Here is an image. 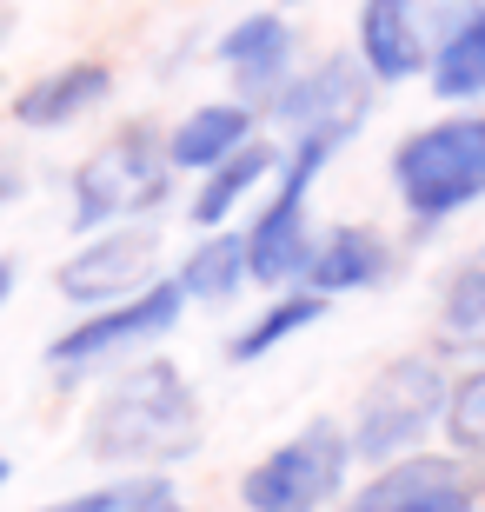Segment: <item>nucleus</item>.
Returning a JSON list of instances; mask_svg holds the SVG:
<instances>
[{
	"label": "nucleus",
	"mask_w": 485,
	"mask_h": 512,
	"mask_svg": "<svg viewBox=\"0 0 485 512\" xmlns=\"http://www.w3.org/2000/svg\"><path fill=\"white\" fill-rule=\"evenodd\" d=\"M7 473H14V466H7V453H0V486H7Z\"/></svg>",
	"instance_id": "27"
},
{
	"label": "nucleus",
	"mask_w": 485,
	"mask_h": 512,
	"mask_svg": "<svg viewBox=\"0 0 485 512\" xmlns=\"http://www.w3.org/2000/svg\"><path fill=\"white\" fill-rule=\"evenodd\" d=\"M253 280V253H246V233H206L200 247L180 260V286H187V300H233L240 286Z\"/></svg>",
	"instance_id": "17"
},
{
	"label": "nucleus",
	"mask_w": 485,
	"mask_h": 512,
	"mask_svg": "<svg viewBox=\"0 0 485 512\" xmlns=\"http://www.w3.org/2000/svg\"><path fill=\"white\" fill-rule=\"evenodd\" d=\"M200 446V399L173 360L127 366L87 413V453L107 466H167Z\"/></svg>",
	"instance_id": "1"
},
{
	"label": "nucleus",
	"mask_w": 485,
	"mask_h": 512,
	"mask_svg": "<svg viewBox=\"0 0 485 512\" xmlns=\"http://www.w3.org/2000/svg\"><path fill=\"white\" fill-rule=\"evenodd\" d=\"M220 60H226V74L240 80V94L273 107L286 94V80H293V27H286V14H246L220 40Z\"/></svg>",
	"instance_id": "12"
},
{
	"label": "nucleus",
	"mask_w": 485,
	"mask_h": 512,
	"mask_svg": "<svg viewBox=\"0 0 485 512\" xmlns=\"http://www.w3.org/2000/svg\"><path fill=\"white\" fill-rule=\"evenodd\" d=\"M319 313H326V293H286V300L266 306V313L246 326V333L226 346V353H233V366H253V360H266V353H273L280 340H293L299 326H313Z\"/></svg>",
	"instance_id": "19"
},
{
	"label": "nucleus",
	"mask_w": 485,
	"mask_h": 512,
	"mask_svg": "<svg viewBox=\"0 0 485 512\" xmlns=\"http://www.w3.org/2000/svg\"><path fill=\"white\" fill-rule=\"evenodd\" d=\"M346 512H479V499H472V479L459 459L406 453L392 466H379V479Z\"/></svg>",
	"instance_id": "10"
},
{
	"label": "nucleus",
	"mask_w": 485,
	"mask_h": 512,
	"mask_svg": "<svg viewBox=\"0 0 485 512\" xmlns=\"http://www.w3.org/2000/svg\"><path fill=\"white\" fill-rule=\"evenodd\" d=\"M7 200H20V173L14 167H0V207H7Z\"/></svg>",
	"instance_id": "23"
},
{
	"label": "nucleus",
	"mask_w": 485,
	"mask_h": 512,
	"mask_svg": "<svg viewBox=\"0 0 485 512\" xmlns=\"http://www.w3.org/2000/svg\"><path fill=\"white\" fill-rule=\"evenodd\" d=\"M392 187L419 227L452 220L472 200H485V114L432 120V127L406 133L392 147Z\"/></svg>",
	"instance_id": "2"
},
{
	"label": "nucleus",
	"mask_w": 485,
	"mask_h": 512,
	"mask_svg": "<svg viewBox=\"0 0 485 512\" xmlns=\"http://www.w3.org/2000/svg\"><path fill=\"white\" fill-rule=\"evenodd\" d=\"M446 439L452 453H485V366L466 373V380L452 386V406H446Z\"/></svg>",
	"instance_id": "21"
},
{
	"label": "nucleus",
	"mask_w": 485,
	"mask_h": 512,
	"mask_svg": "<svg viewBox=\"0 0 485 512\" xmlns=\"http://www.w3.org/2000/svg\"><path fill=\"white\" fill-rule=\"evenodd\" d=\"M153 266H160V233L153 227H107L100 240H87L74 260L60 266L54 286H60V300L100 313V306H120L133 293H147Z\"/></svg>",
	"instance_id": "9"
},
{
	"label": "nucleus",
	"mask_w": 485,
	"mask_h": 512,
	"mask_svg": "<svg viewBox=\"0 0 485 512\" xmlns=\"http://www.w3.org/2000/svg\"><path fill=\"white\" fill-rule=\"evenodd\" d=\"M339 153V140L326 133H306L293 140L280 167V193H273V207L253 220L246 233V253H253V280L260 286H286V280H306V260H313V227H306V193H313L319 167Z\"/></svg>",
	"instance_id": "6"
},
{
	"label": "nucleus",
	"mask_w": 485,
	"mask_h": 512,
	"mask_svg": "<svg viewBox=\"0 0 485 512\" xmlns=\"http://www.w3.org/2000/svg\"><path fill=\"white\" fill-rule=\"evenodd\" d=\"M246 140H253V114H246V107H200V114H187L167 133V160L180 173H213L220 160H233Z\"/></svg>",
	"instance_id": "15"
},
{
	"label": "nucleus",
	"mask_w": 485,
	"mask_h": 512,
	"mask_svg": "<svg viewBox=\"0 0 485 512\" xmlns=\"http://www.w3.org/2000/svg\"><path fill=\"white\" fill-rule=\"evenodd\" d=\"M180 306H187V286L153 280L147 293H133V300H120V306H100V313H87L80 326H67V333L47 346V360H54L60 373H80V366L107 360L120 346H153L160 333L180 326Z\"/></svg>",
	"instance_id": "7"
},
{
	"label": "nucleus",
	"mask_w": 485,
	"mask_h": 512,
	"mask_svg": "<svg viewBox=\"0 0 485 512\" xmlns=\"http://www.w3.org/2000/svg\"><path fill=\"white\" fill-rule=\"evenodd\" d=\"M392 273V247L373 227H333L306 260V293H359V286H379Z\"/></svg>",
	"instance_id": "14"
},
{
	"label": "nucleus",
	"mask_w": 485,
	"mask_h": 512,
	"mask_svg": "<svg viewBox=\"0 0 485 512\" xmlns=\"http://www.w3.org/2000/svg\"><path fill=\"white\" fill-rule=\"evenodd\" d=\"M366 60H353V54H326V60H313L306 74H293L286 80V94L273 100V120L280 127H293L299 140L306 133H326V140H353V127L366 120V107H373V87H366Z\"/></svg>",
	"instance_id": "8"
},
{
	"label": "nucleus",
	"mask_w": 485,
	"mask_h": 512,
	"mask_svg": "<svg viewBox=\"0 0 485 512\" xmlns=\"http://www.w3.org/2000/svg\"><path fill=\"white\" fill-rule=\"evenodd\" d=\"M107 87H113V74L100 67V60H67V67H54V74H40V80L20 87L14 94V120L34 127V133L74 127L80 114H94L100 100H107Z\"/></svg>",
	"instance_id": "13"
},
{
	"label": "nucleus",
	"mask_w": 485,
	"mask_h": 512,
	"mask_svg": "<svg viewBox=\"0 0 485 512\" xmlns=\"http://www.w3.org/2000/svg\"><path fill=\"white\" fill-rule=\"evenodd\" d=\"M432 94L439 100H479L485 94V14L459 20L446 47L432 54Z\"/></svg>",
	"instance_id": "18"
},
{
	"label": "nucleus",
	"mask_w": 485,
	"mask_h": 512,
	"mask_svg": "<svg viewBox=\"0 0 485 512\" xmlns=\"http://www.w3.org/2000/svg\"><path fill=\"white\" fill-rule=\"evenodd\" d=\"M439 333H446V346H459V353H485V260L466 266V273L446 286Z\"/></svg>",
	"instance_id": "20"
},
{
	"label": "nucleus",
	"mask_w": 485,
	"mask_h": 512,
	"mask_svg": "<svg viewBox=\"0 0 485 512\" xmlns=\"http://www.w3.org/2000/svg\"><path fill=\"white\" fill-rule=\"evenodd\" d=\"M273 167H280V153L266 147V140H246V147L233 153V160H220V167L206 173V187L193 193V227H200V233H220V227H226V213L240 207V200L260 187Z\"/></svg>",
	"instance_id": "16"
},
{
	"label": "nucleus",
	"mask_w": 485,
	"mask_h": 512,
	"mask_svg": "<svg viewBox=\"0 0 485 512\" xmlns=\"http://www.w3.org/2000/svg\"><path fill=\"white\" fill-rule=\"evenodd\" d=\"M14 34V7H7V0H0V40Z\"/></svg>",
	"instance_id": "26"
},
{
	"label": "nucleus",
	"mask_w": 485,
	"mask_h": 512,
	"mask_svg": "<svg viewBox=\"0 0 485 512\" xmlns=\"http://www.w3.org/2000/svg\"><path fill=\"white\" fill-rule=\"evenodd\" d=\"M167 140L153 127H120L100 153H87L74 173V233H107L133 213H153L167 200Z\"/></svg>",
	"instance_id": "4"
},
{
	"label": "nucleus",
	"mask_w": 485,
	"mask_h": 512,
	"mask_svg": "<svg viewBox=\"0 0 485 512\" xmlns=\"http://www.w3.org/2000/svg\"><path fill=\"white\" fill-rule=\"evenodd\" d=\"M140 512H187V506H173V493H160V499H147Z\"/></svg>",
	"instance_id": "25"
},
{
	"label": "nucleus",
	"mask_w": 485,
	"mask_h": 512,
	"mask_svg": "<svg viewBox=\"0 0 485 512\" xmlns=\"http://www.w3.org/2000/svg\"><path fill=\"white\" fill-rule=\"evenodd\" d=\"M452 406V386L446 373L419 353H399L373 373V386L359 393V413H353V453L366 466H392V459H406L419 439L446 419Z\"/></svg>",
	"instance_id": "3"
},
{
	"label": "nucleus",
	"mask_w": 485,
	"mask_h": 512,
	"mask_svg": "<svg viewBox=\"0 0 485 512\" xmlns=\"http://www.w3.org/2000/svg\"><path fill=\"white\" fill-rule=\"evenodd\" d=\"M167 493V479H120V486H100V493H74L60 506H40V512H140L147 499Z\"/></svg>",
	"instance_id": "22"
},
{
	"label": "nucleus",
	"mask_w": 485,
	"mask_h": 512,
	"mask_svg": "<svg viewBox=\"0 0 485 512\" xmlns=\"http://www.w3.org/2000/svg\"><path fill=\"white\" fill-rule=\"evenodd\" d=\"M353 459H359L353 433H339L333 419H313L240 479V506L246 512H326L339 499V486H346Z\"/></svg>",
	"instance_id": "5"
},
{
	"label": "nucleus",
	"mask_w": 485,
	"mask_h": 512,
	"mask_svg": "<svg viewBox=\"0 0 485 512\" xmlns=\"http://www.w3.org/2000/svg\"><path fill=\"white\" fill-rule=\"evenodd\" d=\"M426 14H432V0H366L359 7V60H366V74L412 80L419 67H432Z\"/></svg>",
	"instance_id": "11"
},
{
	"label": "nucleus",
	"mask_w": 485,
	"mask_h": 512,
	"mask_svg": "<svg viewBox=\"0 0 485 512\" xmlns=\"http://www.w3.org/2000/svg\"><path fill=\"white\" fill-rule=\"evenodd\" d=\"M7 293H14V260H0V306H7Z\"/></svg>",
	"instance_id": "24"
}]
</instances>
